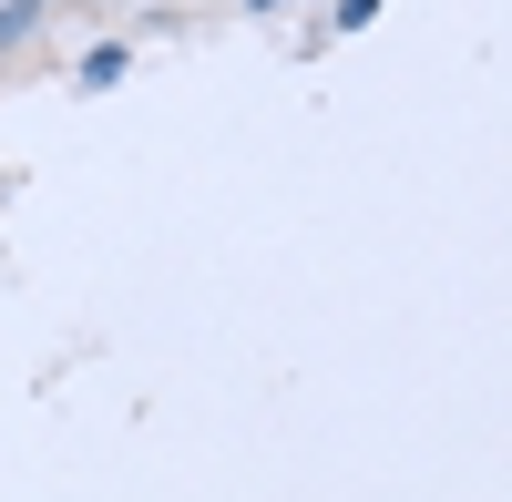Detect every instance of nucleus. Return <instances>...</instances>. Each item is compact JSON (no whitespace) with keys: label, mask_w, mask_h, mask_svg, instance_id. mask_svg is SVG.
<instances>
[{"label":"nucleus","mask_w":512,"mask_h":502,"mask_svg":"<svg viewBox=\"0 0 512 502\" xmlns=\"http://www.w3.org/2000/svg\"><path fill=\"white\" fill-rule=\"evenodd\" d=\"M379 21V0H338V11H328V31H369Z\"/></svg>","instance_id":"nucleus-3"},{"label":"nucleus","mask_w":512,"mask_h":502,"mask_svg":"<svg viewBox=\"0 0 512 502\" xmlns=\"http://www.w3.org/2000/svg\"><path fill=\"white\" fill-rule=\"evenodd\" d=\"M246 11H277V0H246Z\"/></svg>","instance_id":"nucleus-4"},{"label":"nucleus","mask_w":512,"mask_h":502,"mask_svg":"<svg viewBox=\"0 0 512 502\" xmlns=\"http://www.w3.org/2000/svg\"><path fill=\"white\" fill-rule=\"evenodd\" d=\"M41 21H52V0H0V52H21Z\"/></svg>","instance_id":"nucleus-1"},{"label":"nucleus","mask_w":512,"mask_h":502,"mask_svg":"<svg viewBox=\"0 0 512 502\" xmlns=\"http://www.w3.org/2000/svg\"><path fill=\"white\" fill-rule=\"evenodd\" d=\"M123 72H134V52H123V41H93V52H82V93H103Z\"/></svg>","instance_id":"nucleus-2"}]
</instances>
